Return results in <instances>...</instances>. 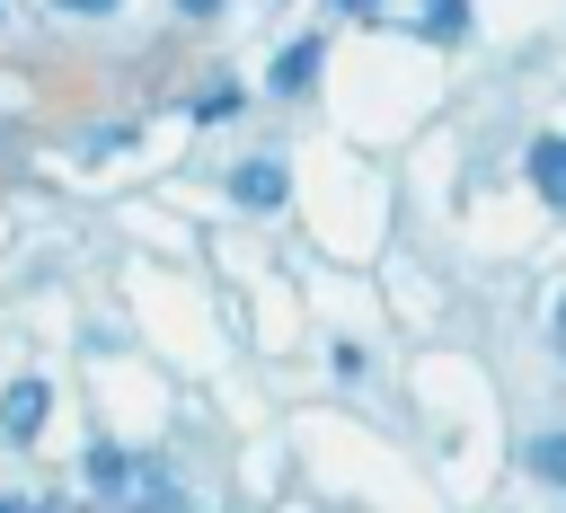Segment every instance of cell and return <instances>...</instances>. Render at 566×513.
Listing matches in <instances>:
<instances>
[{
    "mask_svg": "<svg viewBox=\"0 0 566 513\" xmlns=\"http://www.w3.org/2000/svg\"><path fill=\"white\" fill-rule=\"evenodd\" d=\"M531 469H539V478H557V486H566V433H539V442H531Z\"/></svg>",
    "mask_w": 566,
    "mask_h": 513,
    "instance_id": "cell-6",
    "label": "cell"
},
{
    "mask_svg": "<svg viewBox=\"0 0 566 513\" xmlns=\"http://www.w3.org/2000/svg\"><path fill=\"white\" fill-rule=\"evenodd\" d=\"M88 478L97 486H124V451H88Z\"/></svg>",
    "mask_w": 566,
    "mask_h": 513,
    "instance_id": "cell-8",
    "label": "cell"
},
{
    "mask_svg": "<svg viewBox=\"0 0 566 513\" xmlns=\"http://www.w3.org/2000/svg\"><path fill=\"white\" fill-rule=\"evenodd\" d=\"M557 354H566V301H557Z\"/></svg>",
    "mask_w": 566,
    "mask_h": 513,
    "instance_id": "cell-12",
    "label": "cell"
},
{
    "mask_svg": "<svg viewBox=\"0 0 566 513\" xmlns=\"http://www.w3.org/2000/svg\"><path fill=\"white\" fill-rule=\"evenodd\" d=\"M221 115H239V88H230V80H212V88L195 97V124H221Z\"/></svg>",
    "mask_w": 566,
    "mask_h": 513,
    "instance_id": "cell-5",
    "label": "cell"
},
{
    "mask_svg": "<svg viewBox=\"0 0 566 513\" xmlns=\"http://www.w3.org/2000/svg\"><path fill=\"white\" fill-rule=\"evenodd\" d=\"M177 9H186V18H203V9H221V0H177Z\"/></svg>",
    "mask_w": 566,
    "mask_h": 513,
    "instance_id": "cell-10",
    "label": "cell"
},
{
    "mask_svg": "<svg viewBox=\"0 0 566 513\" xmlns=\"http://www.w3.org/2000/svg\"><path fill=\"white\" fill-rule=\"evenodd\" d=\"M310 80H318V44H292V53H274V88H283V97H301Z\"/></svg>",
    "mask_w": 566,
    "mask_h": 513,
    "instance_id": "cell-4",
    "label": "cell"
},
{
    "mask_svg": "<svg viewBox=\"0 0 566 513\" xmlns=\"http://www.w3.org/2000/svg\"><path fill=\"white\" fill-rule=\"evenodd\" d=\"M460 27H469V0H433V27H424V35H433V44H451Z\"/></svg>",
    "mask_w": 566,
    "mask_h": 513,
    "instance_id": "cell-7",
    "label": "cell"
},
{
    "mask_svg": "<svg viewBox=\"0 0 566 513\" xmlns=\"http://www.w3.org/2000/svg\"><path fill=\"white\" fill-rule=\"evenodd\" d=\"M531 186H539V203L566 212V133H539L531 142Z\"/></svg>",
    "mask_w": 566,
    "mask_h": 513,
    "instance_id": "cell-3",
    "label": "cell"
},
{
    "mask_svg": "<svg viewBox=\"0 0 566 513\" xmlns=\"http://www.w3.org/2000/svg\"><path fill=\"white\" fill-rule=\"evenodd\" d=\"M53 9H88V18H97V9H115V0H53Z\"/></svg>",
    "mask_w": 566,
    "mask_h": 513,
    "instance_id": "cell-9",
    "label": "cell"
},
{
    "mask_svg": "<svg viewBox=\"0 0 566 513\" xmlns=\"http://www.w3.org/2000/svg\"><path fill=\"white\" fill-rule=\"evenodd\" d=\"M336 9H371V0H336Z\"/></svg>",
    "mask_w": 566,
    "mask_h": 513,
    "instance_id": "cell-13",
    "label": "cell"
},
{
    "mask_svg": "<svg viewBox=\"0 0 566 513\" xmlns=\"http://www.w3.org/2000/svg\"><path fill=\"white\" fill-rule=\"evenodd\" d=\"M0 513H35V504H18V495H0Z\"/></svg>",
    "mask_w": 566,
    "mask_h": 513,
    "instance_id": "cell-11",
    "label": "cell"
},
{
    "mask_svg": "<svg viewBox=\"0 0 566 513\" xmlns=\"http://www.w3.org/2000/svg\"><path fill=\"white\" fill-rule=\"evenodd\" d=\"M230 195H239L248 212H274V203H283V168H274V159H239V168H230Z\"/></svg>",
    "mask_w": 566,
    "mask_h": 513,
    "instance_id": "cell-2",
    "label": "cell"
},
{
    "mask_svg": "<svg viewBox=\"0 0 566 513\" xmlns=\"http://www.w3.org/2000/svg\"><path fill=\"white\" fill-rule=\"evenodd\" d=\"M44 407H53L44 380H9V398H0V433H9V442H35V433H44Z\"/></svg>",
    "mask_w": 566,
    "mask_h": 513,
    "instance_id": "cell-1",
    "label": "cell"
}]
</instances>
